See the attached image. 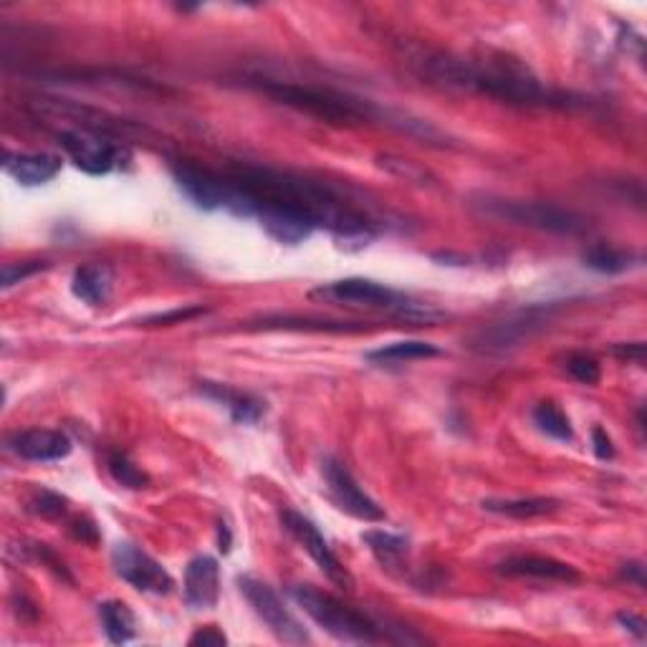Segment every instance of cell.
<instances>
[{"label":"cell","instance_id":"6da1fadb","mask_svg":"<svg viewBox=\"0 0 647 647\" xmlns=\"http://www.w3.org/2000/svg\"><path fill=\"white\" fill-rule=\"evenodd\" d=\"M407 66L422 81L443 89L471 91V94L491 97L511 106L529 110H574L582 106V99L544 87L521 61L511 56L464 59L456 53L418 49L407 53Z\"/></svg>","mask_w":647,"mask_h":647},{"label":"cell","instance_id":"7a4b0ae2","mask_svg":"<svg viewBox=\"0 0 647 647\" xmlns=\"http://www.w3.org/2000/svg\"><path fill=\"white\" fill-rule=\"evenodd\" d=\"M245 87L261 91V94L271 97L274 102L291 110H299L309 117H317L329 125H372V122H382V125L395 127L399 132L418 137V140L433 144H448V137H443L433 125L422 119H413L407 114H397L392 110H382L369 99H359L344 91L329 89V87H312V84H294L281 79H268V76H251L245 79Z\"/></svg>","mask_w":647,"mask_h":647},{"label":"cell","instance_id":"3957f363","mask_svg":"<svg viewBox=\"0 0 647 647\" xmlns=\"http://www.w3.org/2000/svg\"><path fill=\"white\" fill-rule=\"evenodd\" d=\"M291 597L296 599V605L302 607L319 627L327 630L337 640L357 645H375L384 640V633L367 618V614L352 610L350 605L339 602L329 592H321L312 587V584H296V587H291Z\"/></svg>","mask_w":647,"mask_h":647},{"label":"cell","instance_id":"277c9868","mask_svg":"<svg viewBox=\"0 0 647 647\" xmlns=\"http://www.w3.org/2000/svg\"><path fill=\"white\" fill-rule=\"evenodd\" d=\"M481 215L489 218L513 223L531 230H542V233H557V236H576L587 230V220L580 213L559 207L554 203H542V200H516V198H496V195H481L473 198L471 203Z\"/></svg>","mask_w":647,"mask_h":647},{"label":"cell","instance_id":"5b68a950","mask_svg":"<svg viewBox=\"0 0 647 647\" xmlns=\"http://www.w3.org/2000/svg\"><path fill=\"white\" fill-rule=\"evenodd\" d=\"M173 177L185 195L195 203L200 211H230L238 218H253L256 215V198L249 188L236 182L233 177H220L211 169L192 165V162H177Z\"/></svg>","mask_w":647,"mask_h":647},{"label":"cell","instance_id":"8992f818","mask_svg":"<svg viewBox=\"0 0 647 647\" xmlns=\"http://www.w3.org/2000/svg\"><path fill=\"white\" fill-rule=\"evenodd\" d=\"M314 296L331 299V302L339 304H352V306H372V309H388L395 312L397 317L407 321H437L443 319V312L433 309V306L413 302L410 296L399 294V291L384 287V283H377L372 279H342L329 283V287H321L314 291Z\"/></svg>","mask_w":647,"mask_h":647},{"label":"cell","instance_id":"52a82bcc","mask_svg":"<svg viewBox=\"0 0 647 647\" xmlns=\"http://www.w3.org/2000/svg\"><path fill=\"white\" fill-rule=\"evenodd\" d=\"M34 110L41 114V117H51L68 125V129H79V132L99 135L106 137V140L122 142L132 135H144V129L135 127L132 122L114 117L110 112L94 110V106L68 102V99H36Z\"/></svg>","mask_w":647,"mask_h":647},{"label":"cell","instance_id":"ba28073f","mask_svg":"<svg viewBox=\"0 0 647 647\" xmlns=\"http://www.w3.org/2000/svg\"><path fill=\"white\" fill-rule=\"evenodd\" d=\"M238 587H241V592L245 595V599H249L253 612L261 618V622L271 630L276 640L287 645L312 643V637L304 630L302 622L289 612V607L281 602V597L276 595L266 582L253 580V576L245 574V576H238Z\"/></svg>","mask_w":647,"mask_h":647},{"label":"cell","instance_id":"9c48e42d","mask_svg":"<svg viewBox=\"0 0 647 647\" xmlns=\"http://www.w3.org/2000/svg\"><path fill=\"white\" fill-rule=\"evenodd\" d=\"M59 148L72 157L76 167L89 175H110L132 160V152L122 148L119 142L106 140V137L99 135L79 132V129H64V132H59Z\"/></svg>","mask_w":647,"mask_h":647},{"label":"cell","instance_id":"30bf717a","mask_svg":"<svg viewBox=\"0 0 647 647\" xmlns=\"http://www.w3.org/2000/svg\"><path fill=\"white\" fill-rule=\"evenodd\" d=\"M112 567L122 580L132 584L137 592H144V595H169L175 587L167 569L157 559H152L148 551L129 542L114 544Z\"/></svg>","mask_w":647,"mask_h":647},{"label":"cell","instance_id":"8fae6325","mask_svg":"<svg viewBox=\"0 0 647 647\" xmlns=\"http://www.w3.org/2000/svg\"><path fill=\"white\" fill-rule=\"evenodd\" d=\"M281 523H283V529H287L289 534L304 546L306 554L317 561V567L321 569L324 576H327L329 582H334L339 589H346V592L354 589V580H352L350 569H346L342 561H339L337 554L331 551V546L327 538L321 536L317 523H314L312 519H306L304 513L291 511V508L281 511Z\"/></svg>","mask_w":647,"mask_h":647},{"label":"cell","instance_id":"7c38bea8","mask_svg":"<svg viewBox=\"0 0 647 647\" xmlns=\"http://www.w3.org/2000/svg\"><path fill=\"white\" fill-rule=\"evenodd\" d=\"M554 306H531V309H523L506 321L493 324L491 329H483L479 337H475L473 346L483 354H504L511 352L519 346L523 339L534 337L538 329H544L551 319Z\"/></svg>","mask_w":647,"mask_h":647},{"label":"cell","instance_id":"4fadbf2b","mask_svg":"<svg viewBox=\"0 0 647 647\" xmlns=\"http://www.w3.org/2000/svg\"><path fill=\"white\" fill-rule=\"evenodd\" d=\"M321 473H324V481H327L331 498H334V504L342 508V511L367 523L384 521L382 506L377 504L365 489H361L342 460L327 458L321 464Z\"/></svg>","mask_w":647,"mask_h":647},{"label":"cell","instance_id":"5bb4252c","mask_svg":"<svg viewBox=\"0 0 647 647\" xmlns=\"http://www.w3.org/2000/svg\"><path fill=\"white\" fill-rule=\"evenodd\" d=\"M220 597V567L213 557L192 559L185 569V602L192 610H211Z\"/></svg>","mask_w":647,"mask_h":647},{"label":"cell","instance_id":"9a60e30c","mask_svg":"<svg viewBox=\"0 0 647 647\" xmlns=\"http://www.w3.org/2000/svg\"><path fill=\"white\" fill-rule=\"evenodd\" d=\"M500 574L508 576H531V580H546V582H567L574 584L582 580L580 569L567 564V561L538 557V554H527V557H508L498 564Z\"/></svg>","mask_w":647,"mask_h":647},{"label":"cell","instance_id":"2e32d148","mask_svg":"<svg viewBox=\"0 0 647 647\" xmlns=\"http://www.w3.org/2000/svg\"><path fill=\"white\" fill-rule=\"evenodd\" d=\"M15 456L34 464H53L72 453V441L61 430H26L11 441Z\"/></svg>","mask_w":647,"mask_h":647},{"label":"cell","instance_id":"e0dca14e","mask_svg":"<svg viewBox=\"0 0 647 647\" xmlns=\"http://www.w3.org/2000/svg\"><path fill=\"white\" fill-rule=\"evenodd\" d=\"M200 395L215 399L218 405H226L230 418H233L238 426H256V422L266 415V403L256 395H249V392L233 390L228 384L220 382H198Z\"/></svg>","mask_w":647,"mask_h":647},{"label":"cell","instance_id":"ac0fdd59","mask_svg":"<svg viewBox=\"0 0 647 647\" xmlns=\"http://www.w3.org/2000/svg\"><path fill=\"white\" fill-rule=\"evenodd\" d=\"M3 167L15 182L36 188L59 175L61 160L56 155H46V152H5Z\"/></svg>","mask_w":647,"mask_h":647},{"label":"cell","instance_id":"d6986e66","mask_svg":"<svg viewBox=\"0 0 647 647\" xmlns=\"http://www.w3.org/2000/svg\"><path fill=\"white\" fill-rule=\"evenodd\" d=\"M114 287V274L106 264H87L76 268L72 279V294L89 306H102L110 302Z\"/></svg>","mask_w":647,"mask_h":647},{"label":"cell","instance_id":"ffe728a7","mask_svg":"<svg viewBox=\"0 0 647 647\" xmlns=\"http://www.w3.org/2000/svg\"><path fill=\"white\" fill-rule=\"evenodd\" d=\"M441 350L430 342H420V339H405V342H392L388 346H380V350L367 352V361H375V365H405V361H418V359H433L441 357Z\"/></svg>","mask_w":647,"mask_h":647},{"label":"cell","instance_id":"44dd1931","mask_svg":"<svg viewBox=\"0 0 647 647\" xmlns=\"http://www.w3.org/2000/svg\"><path fill=\"white\" fill-rule=\"evenodd\" d=\"M481 506L485 508V511L498 513V516H508V519H536V516H546V513L557 511L559 500L542 498V496H531V498H485Z\"/></svg>","mask_w":647,"mask_h":647},{"label":"cell","instance_id":"7402d4cb","mask_svg":"<svg viewBox=\"0 0 647 647\" xmlns=\"http://www.w3.org/2000/svg\"><path fill=\"white\" fill-rule=\"evenodd\" d=\"M99 620H102L106 640L112 645H125L129 640H135L137 618L125 602H117V599L102 602L99 605Z\"/></svg>","mask_w":647,"mask_h":647},{"label":"cell","instance_id":"603a6c76","mask_svg":"<svg viewBox=\"0 0 647 647\" xmlns=\"http://www.w3.org/2000/svg\"><path fill=\"white\" fill-rule=\"evenodd\" d=\"M582 261L584 266L592 268V271L605 274V276H618L630 271V268H635L643 258L635 256V253L612 249V245H592V249L582 256Z\"/></svg>","mask_w":647,"mask_h":647},{"label":"cell","instance_id":"cb8c5ba5","mask_svg":"<svg viewBox=\"0 0 647 647\" xmlns=\"http://www.w3.org/2000/svg\"><path fill=\"white\" fill-rule=\"evenodd\" d=\"M361 542L372 549L375 557L380 559V564L388 569H395L403 564V559L407 557V549H410V544H407L405 536L390 534V531H382V529L365 531V534H361Z\"/></svg>","mask_w":647,"mask_h":647},{"label":"cell","instance_id":"d4e9b609","mask_svg":"<svg viewBox=\"0 0 647 647\" xmlns=\"http://www.w3.org/2000/svg\"><path fill=\"white\" fill-rule=\"evenodd\" d=\"M534 422L538 426V430H542V433L554 437V441L569 443L574 437V430H572V426H569L567 415L551 403H542L536 407Z\"/></svg>","mask_w":647,"mask_h":647},{"label":"cell","instance_id":"484cf974","mask_svg":"<svg viewBox=\"0 0 647 647\" xmlns=\"http://www.w3.org/2000/svg\"><path fill=\"white\" fill-rule=\"evenodd\" d=\"M106 468H110L112 479L119 485H125V489L140 491L150 485V475L144 473L140 466L132 464L125 453H110V456H106Z\"/></svg>","mask_w":647,"mask_h":647},{"label":"cell","instance_id":"4316f807","mask_svg":"<svg viewBox=\"0 0 647 647\" xmlns=\"http://www.w3.org/2000/svg\"><path fill=\"white\" fill-rule=\"evenodd\" d=\"M564 369L580 384H597L599 377H602V369H599V361L595 357H592V354H584V352L567 354Z\"/></svg>","mask_w":647,"mask_h":647},{"label":"cell","instance_id":"83f0119b","mask_svg":"<svg viewBox=\"0 0 647 647\" xmlns=\"http://www.w3.org/2000/svg\"><path fill=\"white\" fill-rule=\"evenodd\" d=\"M380 165L388 169V173L403 177L405 182H420V185H433V175L428 173L426 167L415 165L413 160H403V157H395V155H382L380 157Z\"/></svg>","mask_w":647,"mask_h":647},{"label":"cell","instance_id":"f1b7e54d","mask_svg":"<svg viewBox=\"0 0 647 647\" xmlns=\"http://www.w3.org/2000/svg\"><path fill=\"white\" fill-rule=\"evenodd\" d=\"M28 508L38 516H43V519H59V516L66 513L68 508V500L64 496H59V493L53 491H36L34 498L28 500Z\"/></svg>","mask_w":647,"mask_h":647},{"label":"cell","instance_id":"f546056e","mask_svg":"<svg viewBox=\"0 0 647 647\" xmlns=\"http://www.w3.org/2000/svg\"><path fill=\"white\" fill-rule=\"evenodd\" d=\"M49 268V264H43V261H26V264H5L3 266V289H11L15 283H23L30 276L41 274Z\"/></svg>","mask_w":647,"mask_h":647},{"label":"cell","instance_id":"4dcf8cb0","mask_svg":"<svg viewBox=\"0 0 647 647\" xmlns=\"http://www.w3.org/2000/svg\"><path fill=\"white\" fill-rule=\"evenodd\" d=\"M207 314L205 306H185V309H173V312H165V314H155V317H148L144 324L148 327H169V324H185L190 319H198Z\"/></svg>","mask_w":647,"mask_h":647},{"label":"cell","instance_id":"1f68e13d","mask_svg":"<svg viewBox=\"0 0 647 647\" xmlns=\"http://www.w3.org/2000/svg\"><path fill=\"white\" fill-rule=\"evenodd\" d=\"M614 357L633 361V365H643L645 361V342H625V344H614L612 346Z\"/></svg>","mask_w":647,"mask_h":647},{"label":"cell","instance_id":"d6a6232c","mask_svg":"<svg viewBox=\"0 0 647 647\" xmlns=\"http://www.w3.org/2000/svg\"><path fill=\"white\" fill-rule=\"evenodd\" d=\"M592 445H595V456H597L599 460H612V458H614L612 437L607 435L602 428H595V430H592Z\"/></svg>","mask_w":647,"mask_h":647},{"label":"cell","instance_id":"836d02e7","mask_svg":"<svg viewBox=\"0 0 647 647\" xmlns=\"http://www.w3.org/2000/svg\"><path fill=\"white\" fill-rule=\"evenodd\" d=\"M226 643H228V637L223 635L218 627H203L190 637V645H203V647H207V645L218 647V645H226Z\"/></svg>","mask_w":647,"mask_h":647},{"label":"cell","instance_id":"e575fe53","mask_svg":"<svg viewBox=\"0 0 647 647\" xmlns=\"http://www.w3.org/2000/svg\"><path fill=\"white\" fill-rule=\"evenodd\" d=\"M618 622L622 627L627 630V633H633L637 640H645V635H647V625H645V620L640 618V614H635V612H620L618 614Z\"/></svg>","mask_w":647,"mask_h":647},{"label":"cell","instance_id":"d590c367","mask_svg":"<svg viewBox=\"0 0 647 647\" xmlns=\"http://www.w3.org/2000/svg\"><path fill=\"white\" fill-rule=\"evenodd\" d=\"M622 576H625L627 582H635V587H645V567L640 564V561H630V564H625V569H622Z\"/></svg>","mask_w":647,"mask_h":647},{"label":"cell","instance_id":"8d00e7d4","mask_svg":"<svg viewBox=\"0 0 647 647\" xmlns=\"http://www.w3.org/2000/svg\"><path fill=\"white\" fill-rule=\"evenodd\" d=\"M218 549L223 554L230 551V531H228V523H218Z\"/></svg>","mask_w":647,"mask_h":647}]
</instances>
